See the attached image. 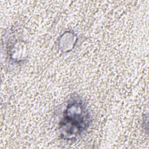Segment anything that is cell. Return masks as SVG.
Segmentation results:
<instances>
[{
  "label": "cell",
  "instance_id": "1",
  "mask_svg": "<svg viewBox=\"0 0 149 149\" xmlns=\"http://www.w3.org/2000/svg\"><path fill=\"white\" fill-rule=\"evenodd\" d=\"M91 122V116L83 101L79 97L70 98L59 123L62 138L68 140L76 138L88 128Z\"/></svg>",
  "mask_w": 149,
  "mask_h": 149
}]
</instances>
